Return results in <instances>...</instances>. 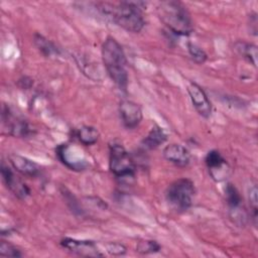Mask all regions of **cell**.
<instances>
[{"label":"cell","instance_id":"d6986e66","mask_svg":"<svg viewBox=\"0 0 258 258\" xmlns=\"http://www.w3.org/2000/svg\"><path fill=\"white\" fill-rule=\"evenodd\" d=\"M33 42L44 56L48 57L52 55H57L59 53L58 48L54 45V43L39 33H35L33 35Z\"/></svg>","mask_w":258,"mask_h":258},{"label":"cell","instance_id":"603a6c76","mask_svg":"<svg viewBox=\"0 0 258 258\" xmlns=\"http://www.w3.org/2000/svg\"><path fill=\"white\" fill-rule=\"evenodd\" d=\"M0 255L1 256H6V257H21L23 254L21 251L11 243L1 240L0 243Z\"/></svg>","mask_w":258,"mask_h":258},{"label":"cell","instance_id":"5bb4252c","mask_svg":"<svg viewBox=\"0 0 258 258\" xmlns=\"http://www.w3.org/2000/svg\"><path fill=\"white\" fill-rule=\"evenodd\" d=\"M163 157L178 167H185L190 161V153L187 148L181 144L172 143L163 149Z\"/></svg>","mask_w":258,"mask_h":258},{"label":"cell","instance_id":"5b68a950","mask_svg":"<svg viewBox=\"0 0 258 258\" xmlns=\"http://www.w3.org/2000/svg\"><path fill=\"white\" fill-rule=\"evenodd\" d=\"M109 168L118 178H132L136 170L132 156L119 143H113L109 147Z\"/></svg>","mask_w":258,"mask_h":258},{"label":"cell","instance_id":"3957f363","mask_svg":"<svg viewBox=\"0 0 258 258\" xmlns=\"http://www.w3.org/2000/svg\"><path fill=\"white\" fill-rule=\"evenodd\" d=\"M160 21L176 35H188L194 30V23L186 7L175 0L161 1L156 7Z\"/></svg>","mask_w":258,"mask_h":258},{"label":"cell","instance_id":"7402d4cb","mask_svg":"<svg viewBox=\"0 0 258 258\" xmlns=\"http://www.w3.org/2000/svg\"><path fill=\"white\" fill-rule=\"evenodd\" d=\"M187 51H188L190 57L192 58V60L197 63H200V64L204 63L208 58L206 51L202 47H200L199 45H197L195 43H191V42L187 43Z\"/></svg>","mask_w":258,"mask_h":258},{"label":"cell","instance_id":"7c38bea8","mask_svg":"<svg viewBox=\"0 0 258 258\" xmlns=\"http://www.w3.org/2000/svg\"><path fill=\"white\" fill-rule=\"evenodd\" d=\"M62 248L84 257H99L103 254L98 249L95 242L90 240H77L73 238H63L59 242Z\"/></svg>","mask_w":258,"mask_h":258},{"label":"cell","instance_id":"d4e9b609","mask_svg":"<svg viewBox=\"0 0 258 258\" xmlns=\"http://www.w3.org/2000/svg\"><path fill=\"white\" fill-rule=\"evenodd\" d=\"M249 25L253 26L251 33H253V35H256L257 34V14L256 13H252L249 15Z\"/></svg>","mask_w":258,"mask_h":258},{"label":"cell","instance_id":"7a4b0ae2","mask_svg":"<svg viewBox=\"0 0 258 258\" xmlns=\"http://www.w3.org/2000/svg\"><path fill=\"white\" fill-rule=\"evenodd\" d=\"M102 60L106 71L119 88L126 92L128 87V73L126 70L127 58L121 44L113 37L108 36L102 44Z\"/></svg>","mask_w":258,"mask_h":258},{"label":"cell","instance_id":"cb8c5ba5","mask_svg":"<svg viewBox=\"0 0 258 258\" xmlns=\"http://www.w3.org/2000/svg\"><path fill=\"white\" fill-rule=\"evenodd\" d=\"M106 249H107V252L113 256H122L127 251V248L123 244L117 243V242L108 243L106 245Z\"/></svg>","mask_w":258,"mask_h":258},{"label":"cell","instance_id":"8992f818","mask_svg":"<svg viewBox=\"0 0 258 258\" xmlns=\"http://www.w3.org/2000/svg\"><path fill=\"white\" fill-rule=\"evenodd\" d=\"M59 161L68 168L75 171H83L90 167V160L83 149L77 145L62 143L55 149Z\"/></svg>","mask_w":258,"mask_h":258},{"label":"cell","instance_id":"2e32d148","mask_svg":"<svg viewBox=\"0 0 258 258\" xmlns=\"http://www.w3.org/2000/svg\"><path fill=\"white\" fill-rule=\"evenodd\" d=\"M166 140H167V135L164 132V130L161 127L155 125L150 129L148 134L143 138L141 144L145 149L152 150L159 147Z\"/></svg>","mask_w":258,"mask_h":258},{"label":"cell","instance_id":"ffe728a7","mask_svg":"<svg viewBox=\"0 0 258 258\" xmlns=\"http://www.w3.org/2000/svg\"><path fill=\"white\" fill-rule=\"evenodd\" d=\"M160 249V245L155 240H141L137 243L136 246V251L140 254L157 253Z\"/></svg>","mask_w":258,"mask_h":258},{"label":"cell","instance_id":"277c9868","mask_svg":"<svg viewBox=\"0 0 258 258\" xmlns=\"http://www.w3.org/2000/svg\"><path fill=\"white\" fill-rule=\"evenodd\" d=\"M196 188L189 178H178L172 181L165 192V198L170 207L176 212L187 211L194 202Z\"/></svg>","mask_w":258,"mask_h":258},{"label":"cell","instance_id":"8fae6325","mask_svg":"<svg viewBox=\"0 0 258 258\" xmlns=\"http://www.w3.org/2000/svg\"><path fill=\"white\" fill-rule=\"evenodd\" d=\"M1 175L2 179L9 190L13 192L15 197L20 200H25L30 195V189L25 182H23L13 170L2 161L1 163Z\"/></svg>","mask_w":258,"mask_h":258},{"label":"cell","instance_id":"4fadbf2b","mask_svg":"<svg viewBox=\"0 0 258 258\" xmlns=\"http://www.w3.org/2000/svg\"><path fill=\"white\" fill-rule=\"evenodd\" d=\"M119 114L124 127L127 129L136 128L143 118L141 107L130 100H122L120 102Z\"/></svg>","mask_w":258,"mask_h":258},{"label":"cell","instance_id":"44dd1931","mask_svg":"<svg viewBox=\"0 0 258 258\" xmlns=\"http://www.w3.org/2000/svg\"><path fill=\"white\" fill-rule=\"evenodd\" d=\"M257 194H258V189H257V186L254 184L248 190V201H249V207H250V216L253 219L254 225H256L257 214H258V198H257Z\"/></svg>","mask_w":258,"mask_h":258},{"label":"cell","instance_id":"ac0fdd59","mask_svg":"<svg viewBox=\"0 0 258 258\" xmlns=\"http://www.w3.org/2000/svg\"><path fill=\"white\" fill-rule=\"evenodd\" d=\"M76 136L83 145L88 146L93 145L98 141L100 133L97 128L89 125H84L78 129V131L76 132Z\"/></svg>","mask_w":258,"mask_h":258},{"label":"cell","instance_id":"30bf717a","mask_svg":"<svg viewBox=\"0 0 258 258\" xmlns=\"http://www.w3.org/2000/svg\"><path fill=\"white\" fill-rule=\"evenodd\" d=\"M186 90L196 111L202 117L209 118L212 114V104L203 88L195 82H189Z\"/></svg>","mask_w":258,"mask_h":258},{"label":"cell","instance_id":"6da1fadb","mask_svg":"<svg viewBox=\"0 0 258 258\" xmlns=\"http://www.w3.org/2000/svg\"><path fill=\"white\" fill-rule=\"evenodd\" d=\"M145 5L146 4L141 1H122L118 5L103 4L100 10L104 15L125 30L137 33L140 32L145 25L143 14Z\"/></svg>","mask_w":258,"mask_h":258},{"label":"cell","instance_id":"9c48e42d","mask_svg":"<svg viewBox=\"0 0 258 258\" xmlns=\"http://www.w3.org/2000/svg\"><path fill=\"white\" fill-rule=\"evenodd\" d=\"M205 163L208 167L210 175L216 181L224 180L230 171L227 160L223 157L220 151L216 149H213L207 153Z\"/></svg>","mask_w":258,"mask_h":258},{"label":"cell","instance_id":"ba28073f","mask_svg":"<svg viewBox=\"0 0 258 258\" xmlns=\"http://www.w3.org/2000/svg\"><path fill=\"white\" fill-rule=\"evenodd\" d=\"M1 121L3 131H6L10 136L24 138L29 136L31 133L28 123L23 118L15 115L7 105L2 106Z\"/></svg>","mask_w":258,"mask_h":258},{"label":"cell","instance_id":"9a60e30c","mask_svg":"<svg viewBox=\"0 0 258 258\" xmlns=\"http://www.w3.org/2000/svg\"><path fill=\"white\" fill-rule=\"evenodd\" d=\"M9 161L13 168L22 175L35 177L40 173L39 165L25 156L19 154H11L9 156Z\"/></svg>","mask_w":258,"mask_h":258},{"label":"cell","instance_id":"52a82bcc","mask_svg":"<svg viewBox=\"0 0 258 258\" xmlns=\"http://www.w3.org/2000/svg\"><path fill=\"white\" fill-rule=\"evenodd\" d=\"M225 198L230 219L239 227L245 226L248 222L249 215L244 207L242 197L234 184L227 183L225 186Z\"/></svg>","mask_w":258,"mask_h":258},{"label":"cell","instance_id":"484cf974","mask_svg":"<svg viewBox=\"0 0 258 258\" xmlns=\"http://www.w3.org/2000/svg\"><path fill=\"white\" fill-rule=\"evenodd\" d=\"M32 84H33V81L30 78H27V77H23L20 80H18V85L22 89H29Z\"/></svg>","mask_w":258,"mask_h":258},{"label":"cell","instance_id":"e0dca14e","mask_svg":"<svg viewBox=\"0 0 258 258\" xmlns=\"http://www.w3.org/2000/svg\"><path fill=\"white\" fill-rule=\"evenodd\" d=\"M235 50L241 55L243 58H245L248 62L253 64L255 68L257 67V46L253 43L245 42V41H237L234 44Z\"/></svg>","mask_w":258,"mask_h":258}]
</instances>
